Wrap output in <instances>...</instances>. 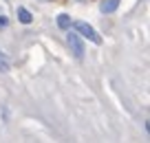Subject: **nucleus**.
<instances>
[{
    "instance_id": "obj_1",
    "label": "nucleus",
    "mask_w": 150,
    "mask_h": 143,
    "mask_svg": "<svg viewBox=\"0 0 150 143\" xmlns=\"http://www.w3.org/2000/svg\"><path fill=\"white\" fill-rule=\"evenodd\" d=\"M66 42H69V49H71V53L75 55V60H84L86 49H84V42H82V37L77 35L75 31H71V29H69V33H66Z\"/></svg>"
},
{
    "instance_id": "obj_2",
    "label": "nucleus",
    "mask_w": 150,
    "mask_h": 143,
    "mask_svg": "<svg viewBox=\"0 0 150 143\" xmlns=\"http://www.w3.org/2000/svg\"><path fill=\"white\" fill-rule=\"evenodd\" d=\"M71 24H73V29H75V33H77V35L86 37V40L95 42V44H102V35H99V33L95 31L88 22H71Z\"/></svg>"
},
{
    "instance_id": "obj_3",
    "label": "nucleus",
    "mask_w": 150,
    "mask_h": 143,
    "mask_svg": "<svg viewBox=\"0 0 150 143\" xmlns=\"http://www.w3.org/2000/svg\"><path fill=\"white\" fill-rule=\"evenodd\" d=\"M117 7H119V0H102L99 11H102V13H115Z\"/></svg>"
},
{
    "instance_id": "obj_4",
    "label": "nucleus",
    "mask_w": 150,
    "mask_h": 143,
    "mask_svg": "<svg viewBox=\"0 0 150 143\" xmlns=\"http://www.w3.org/2000/svg\"><path fill=\"white\" fill-rule=\"evenodd\" d=\"M18 20H20L22 24H31V22H33V15H31V11H29V9L18 7Z\"/></svg>"
},
{
    "instance_id": "obj_5",
    "label": "nucleus",
    "mask_w": 150,
    "mask_h": 143,
    "mask_svg": "<svg viewBox=\"0 0 150 143\" xmlns=\"http://www.w3.org/2000/svg\"><path fill=\"white\" fill-rule=\"evenodd\" d=\"M71 22H73V20H71L66 13H60V15H57V27H60L62 31H69V29H71Z\"/></svg>"
},
{
    "instance_id": "obj_6",
    "label": "nucleus",
    "mask_w": 150,
    "mask_h": 143,
    "mask_svg": "<svg viewBox=\"0 0 150 143\" xmlns=\"http://www.w3.org/2000/svg\"><path fill=\"white\" fill-rule=\"evenodd\" d=\"M0 70H2V73H9L11 70V64H9V60H7V55L2 51H0Z\"/></svg>"
},
{
    "instance_id": "obj_7",
    "label": "nucleus",
    "mask_w": 150,
    "mask_h": 143,
    "mask_svg": "<svg viewBox=\"0 0 150 143\" xmlns=\"http://www.w3.org/2000/svg\"><path fill=\"white\" fill-rule=\"evenodd\" d=\"M9 27V18L7 15H0V29H7Z\"/></svg>"
}]
</instances>
